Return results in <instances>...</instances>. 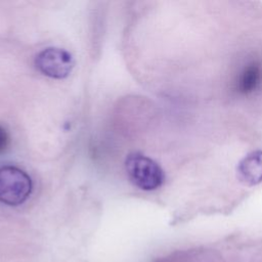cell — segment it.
Returning a JSON list of instances; mask_svg holds the SVG:
<instances>
[{"mask_svg": "<svg viewBox=\"0 0 262 262\" xmlns=\"http://www.w3.org/2000/svg\"><path fill=\"white\" fill-rule=\"evenodd\" d=\"M9 144V135L3 126L0 125V154L4 152Z\"/></svg>", "mask_w": 262, "mask_h": 262, "instance_id": "obj_6", "label": "cell"}, {"mask_svg": "<svg viewBox=\"0 0 262 262\" xmlns=\"http://www.w3.org/2000/svg\"><path fill=\"white\" fill-rule=\"evenodd\" d=\"M125 169L129 180L142 190L158 189L165 180L162 167L155 160L140 152L128 155L125 161Z\"/></svg>", "mask_w": 262, "mask_h": 262, "instance_id": "obj_1", "label": "cell"}, {"mask_svg": "<svg viewBox=\"0 0 262 262\" xmlns=\"http://www.w3.org/2000/svg\"><path fill=\"white\" fill-rule=\"evenodd\" d=\"M33 190L30 175L18 167L5 165L0 167V202L8 206L25 203Z\"/></svg>", "mask_w": 262, "mask_h": 262, "instance_id": "obj_2", "label": "cell"}, {"mask_svg": "<svg viewBox=\"0 0 262 262\" xmlns=\"http://www.w3.org/2000/svg\"><path fill=\"white\" fill-rule=\"evenodd\" d=\"M36 69L44 76L52 79L67 78L75 66L73 55L66 49L48 47L35 57Z\"/></svg>", "mask_w": 262, "mask_h": 262, "instance_id": "obj_3", "label": "cell"}, {"mask_svg": "<svg viewBox=\"0 0 262 262\" xmlns=\"http://www.w3.org/2000/svg\"><path fill=\"white\" fill-rule=\"evenodd\" d=\"M262 68L258 63L247 66L241 73L237 80V90L243 94L253 92L261 83Z\"/></svg>", "mask_w": 262, "mask_h": 262, "instance_id": "obj_5", "label": "cell"}, {"mask_svg": "<svg viewBox=\"0 0 262 262\" xmlns=\"http://www.w3.org/2000/svg\"><path fill=\"white\" fill-rule=\"evenodd\" d=\"M237 175L242 182L253 186L262 182V150L248 154L237 165Z\"/></svg>", "mask_w": 262, "mask_h": 262, "instance_id": "obj_4", "label": "cell"}]
</instances>
